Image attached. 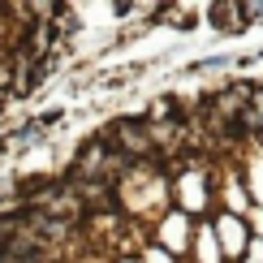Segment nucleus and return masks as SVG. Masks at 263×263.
Segmentation results:
<instances>
[{
    "label": "nucleus",
    "mask_w": 263,
    "mask_h": 263,
    "mask_svg": "<svg viewBox=\"0 0 263 263\" xmlns=\"http://www.w3.org/2000/svg\"><path fill=\"white\" fill-rule=\"evenodd\" d=\"M233 17H242V5H216V9H212V22H216L220 30H242Z\"/></svg>",
    "instance_id": "f03ea898"
},
{
    "label": "nucleus",
    "mask_w": 263,
    "mask_h": 263,
    "mask_svg": "<svg viewBox=\"0 0 263 263\" xmlns=\"http://www.w3.org/2000/svg\"><path fill=\"white\" fill-rule=\"evenodd\" d=\"M242 17H263V5H242Z\"/></svg>",
    "instance_id": "7ed1b4c3"
},
{
    "label": "nucleus",
    "mask_w": 263,
    "mask_h": 263,
    "mask_svg": "<svg viewBox=\"0 0 263 263\" xmlns=\"http://www.w3.org/2000/svg\"><path fill=\"white\" fill-rule=\"evenodd\" d=\"M112 134H117V142H121L129 156H142V151H147V134H142L134 121H121V125L112 129Z\"/></svg>",
    "instance_id": "f257e3e1"
}]
</instances>
